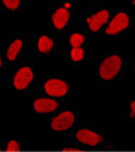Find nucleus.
<instances>
[{
  "label": "nucleus",
  "instance_id": "f8f14e48",
  "mask_svg": "<svg viewBox=\"0 0 135 152\" xmlns=\"http://www.w3.org/2000/svg\"><path fill=\"white\" fill-rule=\"evenodd\" d=\"M83 41H84V37L81 34H73L70 37V43L73 48H80Z\"/></svg>",
  "mask_w": 135,
  "mask_h": 152
},
{
  "label": "nucleus",
  "instance_id": "0eeeda50",
  "mask_svg": "<svg viewBox=\"0 0 135 152\" xmlns=\"http://www.w3.org/2000/svg\"><path fill=\"white\" fill-rule=\"evenodd\" d=\"M76 139L88 145H97V143L103 141V138H101L99 134L90 130H86V129H82L76 133Z\"/></svg>",
  "mask_w": 135,
  "mask_h": 152
},
{
  "label": "nucleus",
  "instance_id": "a211bd4d",
  "mask_svg": "<svg viewBox=\"0 0 135 152\" xmlns=\"http://www.w3.org/2000/svg\"><path fill=\"white\" fill-rule=\"evenodd\" d=\"M1 64H2V62H1V58H0V67H1Z\"/></svg>",
  "mask_w": 135,
  "mask_h": 152
},
{
  "label": "nucleus",
  "instance_id": "7ed1b4c3",
  "mask_svg": "<svg viewBox=\"0 0 135 152\" xmlns=\"http://www.w3.org/2000/svg\"><path fill=\"white\" fill-rule=\"evenodd\" d=\"M130 20L126 13L120 12L112 19L109 27L106 28V34H116L121 32L123 30H125L128 27Z\"/></svg>",
  "mask_w": 135,
  "mask_h": 152
},
{
  "label": "nucleus",
  "instance_id": "f3484780",
  "mask_svg": "<svg viewBox=\"0 0 135 152\" xmlns=\"http://www.w3.org/2000/svg\"><path fill=\"white\" fill-rule=\"evenodd\" d=\"M64 151H74V152H79L80 149H76V148H65Z\"/></svg>",
  "mask_w": 135,
  "mask_h": 152
},
{
  "label": "nucleus",
  "instance_id": "4468645a",
  "mask_svg": "<svg viewBox=\"0 0 135 152\" xmlns=\"http://www.w3.org/2000/svg\"><path fill=\"white\" fill-rule=\"evenodd\" d=\"M4 6L10 10H17L20 4V0H2Z\"/></svg>",
  "mask_w": 135,
  "mask_h": 152
},
{
  "label": "nucleus",
  "instance_id": "f03ea898",
  "mask_svg": "<svg viewBox=\"0 0 135 152\" xmlns=\"http://www.w3.org/2000/svg\"><path fill=\"white\" fill-rule=\"evenodd\" d=\"M46 92L51 97H63L68 92L69 86L64 81L59 79H50L44 85Z\"/></svg>",
  "mask_w": 135,
  "mask_h": 152
},
{
  "label": "nucleus",
  "instance_id": "ddd939ff",
  "mask_svg": "<svg viewBox=\"0 0 135 152\" xmlns=\"http://www.w3.org/2000/svg\"><path fill=\"white\" fill-rule=\"evenodd\" d=\"M71 58L73 61H81L84 58V50L82 48H73L71 50Z\"/></svg>",
  "mask_w": 135,
  "mask_h": 152
},
{
  "label": "nucleus",
  "instance_id": "dca6fc26",
  "mask_svg": "<svg viewBox=\"0 0 135 152\" xmlns=\"http://www.w3.org/2000/svg\"><path fill=\"white\" fill-rule=\"evenodd\" d=\"M131 109H132V112L130 113V117H131V118H134L135 117V101H133L131 103Z\"/></svg>",
  "mask_w": 135,
  "mask_h": 152
},
{
  "label": "nucleus",
  "instance_id": "423d86ee",
  "mask_svg": "<svg viewBox=\"0 0 135 152\" xmlns=\"http://www.w3.org/2000/svg\"><path fill=\"white\" fill-rule=\"evenodd\" d=\"M109 17H110V13H109L107 10H101V11L97 12L95 15H93L91 18L86 19L91 31H93V32L99 31L101 29L102 26L107 22Z\"/></svg>",
  "mask_w": 135,
  "mask_h": 152
},
{
  "label": "nucleus",
  "instance_id": "1a4fd4ad",
  "mask_svg": "<svg viewBox=\"0 0 135 152\" xmlns=\"http://www.w3.org/2000/svg\"><path fill=\"white\" fill-rule=\"evenodd\" d=\"M70 18V13L67 9L60 8L52 15V22L57 29H62L67 25Z\"/></svg>",
  "mask_w": 135,
  "mask_h": 152
},
{
  "label": "nucleus",
  "instance_id": "6ab92c4d",
  "mask_svg": "<svg viewBox=\"0 0 135 152\" xmlns=\"http://www.w3.org/2000/svg\"><path fill=\"white\" fill-rule=\"evenodd\" d=\"M132 1H133V4H135V0H132Z\"/></svg>",
  "mask_w": 135,
  "mask_h": 152
},
{
  "label": "nucleus",
  "instance_id": "20e7f679",
  "mask_svg": "<svg viewBox=\"0 0 135 152\" xmlns=\"http://www.w3.org/2000/svg\"><path fill=\"white\" fill-rule=\"evenodd\" d=\"M74 122V115L70 111H64L58 117L52 119L51 128L55 131H63L71 127Z\"/></svg>",
  "mask_w": 135,
  "mask_h": 152
},
{
  "label": "nucleus",
  "instance_id": "f257e3e1",
  "mask_svg": "<svg viewBox=\"0 0 135 152\" xmlns=\"http://www.w3.org/2000/svg\"><path fill=\"white\" fill-rule=\"evenodd\" d=\"M122 66V60L118 56H111L101 64L100 76L104 80H112L116 76Z\"/></svg>",
  "mask_w": 135,
  "mask_h": 152
},
{
  "label": "nucleus",
  "instance_id": "39448f33",
  "mask_svg": "<svg viewBox=\"0 0 135 152\" xmlns=\"http://www.w3.org/2000/svg\"><path fill=\"white\" fill-rule=\"evenodd\" d=\"M33 79V73L29 67H23L19 69L16 76L13 78V85L18 90H23L28 87L30 82Z\"/></svg>",
  "mask_w": 135,
  "mask_h": 152
},
{
  "label": "nucleus",
  "instance_id": "6e6552de",
  "mask_svg": "<svg viewBox=\"0 0 135 152\" xmlns=\"http://www.w3.org/2000/svg\"><path fill=\"white\" fill-rule=\"evenodd\" d=\"M34 110L39 113H46L54 111L58 108V102L53 99H48V98H41L37 99L33 103Z\"/></svg>",
  "mask_w": 135,
  "mask_h": 152
},
{
  "label": "nucleus",
  "instance_id": "9b49d317",
  "mask_svg": "<svg viewBox=\"0 0 135 152\" xmlns=\"http://www.w3.org/2000/svg\"><path fill=\"white\" fill-rule=\"evenodd\" d=\"M52 47H53V41H52L49 37L42 36L41 38L39 39L38 49L40 52H42V53H48V52L52 49Z\"/></svg>",
  "mask_w": 135,
  "mask_h": 152
},
{
  "label": "nucleus",
  "instance_id": "9d476101",
  "mask_svg": "<svg viewBox=\"0 0 135 152\" xmlns=\"http://www.w3.org/2000/svg\"><path fill=\"white\" fill-rule=\"evenodd\" d=\"M22 48V41L21 40H15L10 47H9L8 51H7V58H8L10 61H13V60L17 58L19 51L21 50Z\"/></svg>",
  "mask_w": 135,
  "mask_h": 152
},
{
  "label": "nucleus",
  "instance_id": "2eb2a0df",
  "mask_svg": "<svg viewBox=\"0 0 135 152\" xmlns=\"http://www.w3.org/2000/svg\"><path fill=\"white\" fill-rule=\"evenodd\" d=\"M7 150H8V151H19V150H20V147H19V144H18L17 141H10L8 143Z\"/></svg>",
  "mask_w": 135,
  "mask_h": 152
}]
</instances>
